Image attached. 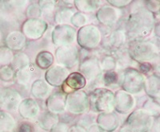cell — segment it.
<instances>
[{
    "instance_id": "d4e9b609",
    "label": "cell",
    "mask_w": 160,
    "mask_h": 132,
    "mask_svg": "<svg viewBox=\"0 0 160 132\" xmlns=\"http://www.w3.org/2000/svg\"><path fill=\"white\" fill-rule=\"evenodd\" d=\"M58 123V116L49 111H45L38 117V124L44 130H51L56 123Z\"/></svg>"
},
{
    "instance_id": "b9f144b4",
    "label": "cell",
    "mask_w": 160,
    "mask_h": 132,
    "mask_svg": "<svg viewBox=\"0 0 160 132\" xmlns=\"http://www.w3.org/2000/svg\"><path fill=\"white\" fill-rule=\"evenodd\" d=\"M16 132H34V127L28 122H22L17 127Z\"/></svg>"
},
{
    "instance_id": "ac0fdd59",
    "label": "cell",
    "mask_w": 160,
    "mask_h": 132,
    "mask_svg": "<svg viewBox=\"0 0 160 132\" xmlns=\"http://www.w3.org/2000/svg\"><path fill=\"white\" fill-rule=\"evenodd\" d=\"M19 115L25 120H34L40 114V106L36 100L27 98L22 100L18 106Z\"/></svg>"
},
{
    "instance_id": "836d02e7",
    "label": "cell",
    "mask_w": 160,
    "mask_h": 132,
    "mask_svg": "<svg viewBox=\"0 0 160 132\" xmlns=\"http://www.w3.org/2000/svg\"><path fill=\"white\" fill-rule=\"evenodd\" d=\"M142 109L148 112L151 116H156L157 115L158 116L159 114V103L149 98L143 103V107Z\"/></svg>"
},
{
    "instance_id": "3957f363",
    "label": "cell",
    "mask_w": 160,
    "mask_h": 132,
    "mask_svg": "<svg viewBox=\"0 0 160 132\" xmlns=\"http://www.w3.org/2000/svg\"><path fill=\"white\" fill-rule=\"evenodd\" d=\"M90 106L100 113H110L115 110V93L107 88H97L89 95Z\"/></svg>"
},
{
    "instance_id": "8fae6325",
    "label": "cell",
    "mask_w": 160,
    "mask_h": 132,
    "mask_svg": "<svg viewBox=\"0 0 160 132\" xmlns=\"http://www.w3.org/2000/svg\"><path fill=\"white\" fill-rule=\"evenodd\" d=\"M78 70L87 80L94 81L102 74L99 59L96 57H86L81 60Z\"/></svg>"
},
{
    "instance_id": "30bf717a",
    "label": "cell",
    "mask_w": 160,
    "mask_h": 132,
    "mask_svg": "<svg viewBox=\"0 0 160 132\" xmlns=\"http://www.w3.org/2000/svg\"><path fill=\"white\" fill-rule=\"evenodd\" d=\"M48 27V22L42 18H28L22 25V34L30 40L42 38Z\"/></svg>"
},
{
    "instance_id": "4316f807",
    "label": "cell",
    "mask_w": 160,
    "mask_h": 132,
    "mask_svg": "<svg viewBox=\"0 0 160 132\" xmlns=\"http://www.w3.org/2000/svg\"><path fill=\"white\" fill-rule=\"evenodd\" d=\"M55 57L49 51H41L35 58V64L40 69H48L54 64Z\"/></svg>"
},
{
    "instance_id": "4fadbf2b",
    "label": "cell",
    "mask_w": 160,
    "mask_h": 132,
    "mask_svg": "<svg viewBox=\"0 0 160 132\" xmlns=\"http://www.w3.org/2000/svg\"><path fill=\"white\" fill-rule=\"evenodd\" d=\"M128 37L124 29H116L108 32L102 37V42L100 45L105 49L117 51L123 46L127 42Z\"/></svg>"
},
{
    "instance_id": "6da1fadb",
    "label": "cell",
    "mask_w": 160,
    "mask_h": 132,
    "mask_svg": "<svg viewBox=\"0 0 160 132\" xmlns=\"http://www.w3.org/2000/svg\"><path fill=\"white\" fill-rule=\"evenodd\" d=\"M127 18L124 30L130 41H142L151 34L155 27L154 14L146 9L144 4L131 9Z\"/></svg>"
},
{
    "instance_id": "cb8c5ba5",
    "label": "cell",
    "mask_w": 160,
    "mask_h": 132,
    "mask_svg": "<svg viewBox=\"0 0 160 132\" xmlns=\"http://www.w3.org/2000/svg\"><path fill=\"white\" fill-rule=\"evenodd\" d=\"M75 13L74 8L70 6H62L55 12L54 20L57 25H70L71 18Z\"/></svg>"
},
{
    "instance_id": "e575fe53",
    "label": "cell",
    "mask_w": 160,
    "mask_h": 132,
    "mask_svg": "<svg viewBox=\"0 0 160 132\" xmlns=\"http://www.w3.org/2000/svg\"><path fill=\"white\" fill-rule=\"evenodd\" d=\"M16 71L11 65H4L0 69V78L4 81H11L15 78Z\"/></svg>"
},
{
    "instance_id": "9a60e30c",
    "label": "cell",
    "mask_w": 160,
    "mask_h": 132,
    "mask_svg": "<svg viewBox=\"0 0 160 132\" xmlns=\"http://www.w3.org/2000/svg\"><path fill=\"white\" fill-rule=\"evenodd\" d=\"M70 74L69 70L59 65H53L45 73L46 82L55 88L62 87Z\"/></svg>"
},
{
    "instance_id": "7402d4cb",
    "label": "cell",
    "mask_w": 160,
    "mask_h": 132,
    "mask_svg": "<svg viewBox=\"0 0 160 132\" xmlns=\"http://www.w3.org/2000/svg\"><path fill=\"white\" fill-rule=\"evenodd\" d=\"M51 92L52 87L42 79L35 80L31 85V93L36 100H46L51 94Z\"/></svg>"
},
{
    "instance_id": "4dcf8cb0",
    "label": "cell",
    "mask_w": 160,
    "mask_h": 132,
    "mask_svg": "<svg viewBox=\"0 0 160 132\" xmlns=\"http://www.w3.org/2000/svg\"><path fill=\"white\" fill-rule=\"evenodd\" d=\"M99 65L102 72H111L115 71L117 67V60L116 58L112 55H104L99 60Z\"/></svg>"
},
{
    "instance_id": "7c38bea8",
    "label": "cell",
    "mask_w": 160,
    "mask_h": 132,
    "mask_svg": "<svg viewBox=\"0 0 160 132\" xmlns=\"http://www.w3.org/2000/svg\"><path fill=\"white\" fill-rule=\"evenodd\" d=\"M122 16V10L117 9L109 4L100 7L96 12V18L98 22L108 27L116 25Z\"/></svg>"
},
{
    "instance_id": "ffe728a7",
    "label": "cell",
    "mask_w": 160,
    "mask_h": 132,
    "mask_svg": "<svg viewBox=\"0 0 160 132\" xmlns=\"http://www.w3.org/2000/svg\"><path fill=\"white\" fill-rule=\"evenodd\" d=\"M159 76L157 74H151L145 78L143 89L149 98L159 103L160 81Z\"/></svg>"
},
{
    "instance_id": "f35d334b",
    "label": "cell",
    "mask_w": 160,
    "mask_h": 132,
    "mask_svg": "<svg viewBox=\"0 0 160 132\" xmlns=\"http://www.w3.org/2000/svg\"><path fill=\"white\" fill-rule=\"evenodd\" d=\"M144 7L146 9H148V11H151L152 14H156V13L159 12V2L157 1H145L143 2Z\"/></svg>"
},
{
    "instance_id": "f6af8a7d",
    "label": "cell",
    "mask_w": 160,
    "mask_h": 132,
    "mask_svg": "<svg viewBox=\"0 0 160 132\" xmlns=\"http://www.w3.org/2000/svg\"><path fill=\"white\" fill-rule=\"evenodd\" d=\"M88 132H105L98 124L91 125L89 129L88 130Z\"/></svg>"
},
{
    "instance_id": "74e56055",
    "label": "cell",
    "mask_w": 160,
    "mask_h": 132,
    "mask_svg": "<svg viewBox=\"0 0 160 132\" xmlns=\"http://www.w3.org/2000/svg\"><path fill=\"white\" fill-rule=\"evenodd\" d=\"M38 5L42 8V15L45 14L47 15H50L55 11L56 2L55 1H39Z\"/></svg>"
},
{
    "instance_id": "f1b7e54d",
    "label": "cell",
    "mask_w": 160,
    "mask_h": 132,
    "mask_svg": "<svg viewBox=\"0 0 160 132\" xmlns=\"http://www.w3.org/2000/svg\"><path fill=\"white\" fill-rule=\"evenodd\" d=\"M15 127L14 118L7 112H0V132H10Z\"/></svg>"
},
{
    "instance_id": "5bb4252c",
    "label": "cell",
    "mask_w": 160,
    "mask_h": 132,
    "mask_svg": "<svg viewBox=\"0 0 160 132\" xmlns=\"http://www.w3.org/2000/svg\"><path fill=\"white\" fill-rule=\"evenodd\" d=\"M22 100V96L16 89L5 88L0 90V107L3 110L16 111Z\"/></svg>"
},
{
    "instance_id": "60d3db41",
    "label": "cell",
    "mask_w": 160,
    "mask_h": 132,
    "mask_svg": "<svg viewBox=\"0 0 160 132\" xmlns=\"http://www.w3.org/2000/svg\"><path fill=\"white\" fill-rule=\"evenodd\" d=\"M68 130H69V126L68 123L58 122L51 129L50 132H68Z\"/></svg>"
},
{
    "instance_id": "8d00e7d4",
    "label": "cell",
    "mask_w": 160,
    "mask_h": 132,
    "mask_svg": "<svg viewBox=\"0 0 160 132\" xmlns=\"http://www.w3.org/2000/svg\"><path fill=\"white\" fill-rule=\"evenodd\" d=\"M14 57V53L12 50L8 47H2L0 49V61L8 65V64L11 63Z\"/></svg>"
},
{
    "instance_id": "44dd1931",
    "label": "cell",
    "mask_w": 160,
    "mask_h": 132,
    "mask_svg": "<svg viewBox=\"0 0 160 132\" xmlns=\"http://www.w3.org/2000/svg\"><path fill=\"white\" fill-rule=\"evenodd\" d=\"M97 123L104 131H114L119 125V120L115 112L99 113L97 117Z\"/></svg>"
},
{
    "instance_id": "52a82bcc",
    "label": "cell",
    "mask_w": 160,
    "mask_h": 132,
    "mask_svg": "<svg viewBox=\"0 0 160 132\" xmlns=\"http://www.w3.org/2000/svg\"><path fill=\"white\" fill-rule=\"evenodd\" d=\"M89 95L83 90L72 92L67 95L66 110L72 115H82L90 108Z\"/></svg>"
},
{
    "instance_id": "d590c367",
    "label": "cell",
    "mask_w": 160,
    "mask_h": 132,
    "mask_svg": "<svg viewBox=\"0 0 160 132\" xmlns=\"http://www.w3.org/2000/svg\"><path fill=\"white\" fill-rule=\"evenodd\" d=\"M26 15L28 18H40L42 15V8L38 3H32L26 10Z\"/></svg>"
},
{
    "instance_id": "2e32d148",
    "label": "cell",
    "mask_w": 160,
    "mask_h": 132,
    "mask_svg": "<svg viewBox=\"0 0 160 132\" xmlns=\"http://www.w3.org/2000/svg\"><path fill=\"white\" fill-rule=\"evenodd\" d=\"M135 104V98L128 92L120 89L115 93V110L119 114L130 113Z\"/></svg>"
},
{
    "instance_id": "ba28073f",
    "label": "cell",
    "mask_w": 160,
    "mask_h": 132,
    "mask_svg": "<svg viewBox=\"0 0 160 132\" xmlns=\"http://www.w3.org/2000/svg\"><path fill=\"white\" fill-rule=\"evenodd\" d=\"M55 59L58 65L66 69H72L79 61L80 52L75 45L58 47L55 51Z\"/></svg>"
},
{
    "instance_id": "f546056e",
    "label": "cell",
    "mask_w": 160,
    "mask_h": 132,
    "mask_svg": "<svg viewBox=\"0 0 160 132\" xmlns=\"http://www.w3.org/2000/svg\"><path fill=\"white\" fill-rule=\"evenodd\" d=\"M12 66L13 69L18 70L22 68L28 66L31 64V61H30V57H28V54H26L25 52H17L16 54L14 55L13 57L12 62Z\"/></svg>"
},
{
    "instance_id": "8992f818",
    "label": "cell",
    "mask_w": 160,
    "mask_h": 132,
    "mask_svg": "<svg viewBox=\"0 0 160 132\" xmlns=\"http://www.w3.org/2000/svg\"><path fill=\"white\" fill-rule=\"evenodd\" d=\"M153 122V116L141 108L131 112L125 126L131 132H148L152 127Z\"/></svg>"
},
{
    "instance_id": "9c48e42d",
    "label": "cell",
    "mask_w": 160,
    "mask_h": 132,
    "mask_svg": "<svg viewBox=\"0 0 160 132\" xmlns=\"http://www.w3.org/2000/svg\"><path fill=\"white\" fill-rule=\"evenodd\" d=\"M77 31L71 25H57L52 31V42L58 47L74 45Z\"/></svg>"
},
{
    "instance_id": "603a6c76",
    "label": "cell",
    "mask_w": 160,
    "mask_h": 132,
    "mask_svg": "<svg viewBox=\"0 0 160 132\" xmlns=\"http://www.w3.org/2000/svg\"><path fill=\"white\" fill-rule=\"evenodd\" d=\"M7 45L11 50L20 52L27 45V38L21 31H13L10 33L7 38Z\"/></svg>"
},
{
    "instance_id": "83f0119b",
    "label": "cell",
    "mask_w": 160,
    "mask_h": 132,
    "mask_svg": "<svg viewBox=\"0 0 160 132\" xmlns=\"http://www.w3.org/2000/svg\"><path fill=\"white\" fill-rule=\"evenodd\" d=\"M34 70L35 69L31 64L22 69L17 70L16 73H15V78H16L17 82L22 85L28 84L33 77Z\"/></svg>"
},
{
    "instance_id": "7bdbcfd3",
    "label": "cell",
    "mask_w": 160,
    "mask_h": 132,
    "mask_svg": "<svg viewBox=\"0 0 160 132\" xmlns=\"http://www.w3.org/2000/svg\"><path fill=\"white\" fill-rule=\"evenodd\" d=\"M151 65L150 63H143V64H140V71L139 72L142 74H146L149 72L151 70Z\"/></svg>"
},
{
    "instance_id": "d6a6232c",
    "label": "cell",
    "mask_w": 160,
    "mask_h": 132,
    "mask_svg": "<svg viewBox=\"0 0 160 132\" xmlns=\"http://www.w3.org/2000/svg\"><path fill=\"white\" fill-rule=\"evenodd\" d=\"M119 81V76L115 71H111L104 73L102 76V82L106 87H111L117 85Z\"/></svg>"
},
{
    "instance_id": "ee69618b",
    "label": "cell",
    "mask_w": 160,
    "mask_h": 132,
    "mask_svg": "<svg viewBox=\"0 0 160 132\" xmlns=\"http://www.w3.org/2000/svg\"><path fill=\"white\" fill-rule=\"evenodd\" d=\"M68 132H88V130L81 125H75V126L71 127Z\"/></svg>"
},
{
    "instance_id": "484cf974",
    "label": "cell",
    "mask_w": 160,
    "mask_h": 132,
    "mask_svg": "<svg viewBox=\"0 0 160 132\" xmlns=\"http://www.w3.org/2000/svg\"><path fill=\"white\" fill-rule=\"evenodd\" d=\"M75 8L78 11V12L83 14H89L97 11L100 8L101 2L100 1H83V0H77L74 2Z\"/></svg>"
},
{
    "instance_id": "ab89813d",
    "label": "cell",
    "mask_w": 160,
    "mask_h": 132,
    "mask_svg": "<svg viewBox=\"0 0 160 132\" xmlns=\"http://www.w3.org/2000/svg\"><path fill=\"white\" fill-rule=\"evenodd\" d=\"M108 2L110 3L109 5L112 6L117 9H121V8H124L129 6L131 3V0H109Z\"/></svg>"
},
{
    "instance_id": "e0dca14e",
    "label": "cell",
    "mask_w": 160,
    "mask_h": 132,
    "mask_svg": "<svg viewBox=\"0 0 160 132\" xmlns=\"http://www.w3.org/2000/svg\"><path fill=\"white\" fill-rule=\"evenodd\" d=\"M67 95L62 91H55L46 100V106L48 111L55 115L62 114L66 111Z\"/></svg>"
},
{
    "instance_id": "1f68e13d",
    "label": "cell",
    "mask_w": 160,
    "mask_h": 132,
    "mask_svg": "<svg viewBox=\"0 0 160 132\" xmlns=\"http://www.w3.org/2000/svg\"><path fill=\"white\" fill-rule=\"evenodd\" d=\"M88 17L86 14L83 13L76 12L74 14L71 19V23L72 24L73 27H77V28H82L85 25H88Z\"/></svg>"
},
{
    "instance_id": "5b68a950",
    "label": "cell",
    "mask_w": 160,
    "mask_h": 132,
    "mask_svg": "<svg viewBox=\"0 0 160 132\" xmlns=\"http://www.w3.org/2000/svg\"><path fill=\"white\" fill-rule=\"evenodd\" d=\"M145 76L139 70L132 67L125 69L121 79L122 90L129 94H138L143 90Z\"/></svg>"
},
{
    "instance_id": "d6986e66",
    "label": "cell",
    "mask_w": 160,
    "mask_h": 132,
    "mask_svg": "<svg viewBox=\"0 0 160 132\" xmlns=\"http://www.w3.org/2000/svg\"><path fill=\"white\" fill-rule=\"evenodd\" d=\"M87 85V80L80 72H74L68 75L65 82L62 84V92L69 94L72 92L82 90Z\"/></svg>"
},
{
    "instance_id": "7a4b0ae2",
    "label": "cell",
    "mask_w": 160,
    "mask_h": 132,
    "mask_svg": "<svg viewBox=\"0 0 160 132\" xmlns=\"http://www.w3.org/2000/svg\"><path fill=\"white\" fill-rule=\"evenodd\" d=\"M131 60L139 64L149 63L159 55V49L154 42L149 41H131L128 49Z\"/></svg>"
},
{
    "instance_id": "277c9868",
    "label": "cell",
    "mask_w": 160,
    "mask_h": 132,
    "mask_svg": "<svg viewBox=\"0 0 160 132\" xmlns=\"http://www.w3.org/2000/svg\"><path fill=\"white\" fill-rule=\"evenodd\" d=\"M102 34L94 24H88L77 31L76 41L78 45L85 50L97 49L102 42Z\"/></svg>"
}]
</instances>
